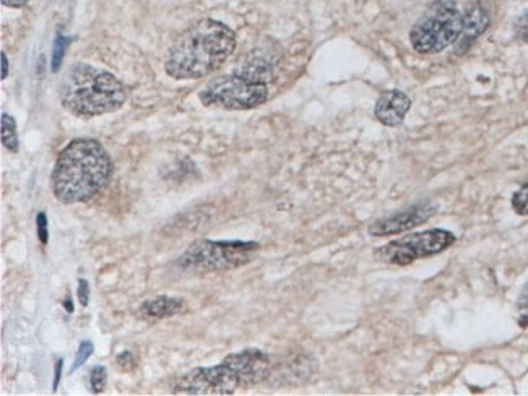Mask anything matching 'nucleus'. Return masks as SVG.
Masks as SVG:
<instances>
[{"mask_svg": "<svg viewBox=\"0 0 528 396\" xmlns=\"http://www.w3.org/2000/svg\"><path fill=\"white\" fill-rule=\"evenodd\" d=\"M108 151L93 138H77L57 156L52 171V192L64 205L90 202L113 176Z\"/></svg>", "mask_w": 528, "mask_h": 396, "instance_id": "f257e3e1", "label": "nucleus"}, {"mask_svg": "<svg viewBox=\"0 0 528 396\" xmlns=\"http://www.w3.org/2000/svg\"><path fill=\"white\" fill-rule=\"evenodd\" d=\"M236 43V33L230 26L204 18L192 25L169 49L166 74L176 80L207 77L230 59Z\"/></svg>", "mask_w": 528, "mask_h": 396, "instance_id": "f03ea898", "label": "nucleus"}, {"mask_svg": "<svg viewBox=\"0 0 528 396\" xmlns=\"http://www.w3.org/2000/svg\"><path fill=\"white\" fill-rule=\"evenodd\" d=\"M269 354L260 349H244L230 354L221 364L199 367L179 375L171 384V393L178 395H233L239 388H251L264 382L270 374Z\"/></svg>", "mask_w": 528, "mask_h": 396, "instance_id": "7ed1b4c3", "label": "nucleus"}, {"mask_svg": "<svg viewBox=\"0 0 528 396\" xmlns=\"http://www.w3.org/2000/svg\"><path fill=\"white\" fill-rule=\"evenodd\" d=\"M129 88L108 70L90 64L70 67L61 83V103L77 117H98L126 104Z\"/></svg>", "mask_w": 528, "mask_h": 396, "instance_id": "20e7f679", "label": "nucleus"}, {"mask_svg": "<svg viewBox=\"0 0 528 396\" xmlns=\"http://www.w3.org/2000/svg\"><path fill=\"white\" fill-rule=\"evenodd\" d=\"M273 74L262 65L249 61L234 74L223 75L208 83L200 93V101L208 108L247 111L259 108L269 99V85Z\"/></svg>", "mask_w": 528, "mask_h": 396, "instance_id": "39448f33", "label": "nucleus"}, {"mask_svg": "<svg viewBox=\"0 0 528 396\" xmlns=\"http://www.w3.org/2000/svg\"><path fill=\"white\" fill-rule=\"evenodd\" d=\"M259 250L257 242L200 239L181 255L179 267L195 273L230 272L251 263Z\"/></svg>", "mask_w": 528, "mask_h": 396, "instance_id": "423d86ee", "label": "nucleus"}, {"mask_svg": "<svg viewBox=\"0 0 528 396\" xmlns=\"http://www.w3.org/2000/svg\"><path fill=\"white\" fill-rule=\"evenodd\" d=\"M464 28V13L449 0H434L410 31L412 46L420 54H438L457 43Z\"/></svg>", "mask_w": 528, "mask_h": 396, "instance_id": "0eeeda50", "label": "nucleus"}, {"mask_svg": "<svg viewBox=\"0 0 528 396\" xmlns=\"http://www.w3.org/2000/svg\"><path fill=\"white\" fill-rule=\"evenodd\" d=\"M457 237L447 229H429L423 233L408 234L386 246L379 247L374 257L379 262L395 267H407L420 259H428L454 246Z\"/></svg>", "mask_w": 528, "mask_h": 396, "instance_id": "6e6552de", "label": "nucleus"}, {"mask_svg": "<svg viewBox=\"0 0 528 396\" xmlns=\"http://www.w3.org/2000/svg\"><path fill=\"white\" fill-rule=\"evenodd\" d=\"M438 211V205L429 200L425 202L416 203L413 207L405 208V210L397 211L394 215L382 218L376 223L369 226V234L376 237L392 236V234L405 233L410 229L421 226L426 223L429 218H433Z\"/></svg>", "mask_w": 528, "mask_h": 396, "instance_id": "1a4fd4ad", "label": "nucleus"}, {"mask_svg": "<svg viewBox=\"0 0 528 396\" xmlns=\"http://www.w3.org/2000/svg\"><path fill=\"white\" fill-rule=\"evenodd\" d=\"M412 108V99L408 98L403 91L389 90L382 93L377 99L374 114L377 121L386 127H399L405 121L408 111Z\"/></svg>", "mask_w": 528, "mask_h": 396, "instance_id": "9d476101", "label": "nucleus"}, {"mask_svg": "<svg viewBox=\"0 0 528 396\" xmlns=\"http://www.w3.org/2000/svg\"><path fill=\"white\" fill-rule=\"evenodd\" d=\"M490 25V17L480 5H470L467 12L464 13V28L457 39L455 51L457 54H464L470 49L475 41L485 33L486 28Z\"/></svg>", "mask_w": 528, "mask_h": 396, "instance_id": "9b49d317", "label": "nucleus"}, {"mask_svg": "<svg viewBox=\"0 0 528 396\" xmlns=\"http://www.w3.org/2000/svg\"><path fill=\"white\" fill-rule=\"evenodd\" d=\"M186 310V301L181 297L160 296L148 299L140 306V317L147 320H160L174 317Z\"/></svg>", "mask_w": 528, "mask_h": 396, "instance_id": "f8f14e48", "label": "nucleus"}, {"mask_svg": "<svg viewBox=\"0 0 528 396\" xmlns=\"http://www.w3.org/2000/svg\"><path fill=\"white\" fill-rule=\"evenodd\" d=\"M2 143L12 153L18 151L17 124L10 114H2Z\"/></svg>", "mask_w": 528, "mask_h": 396, "instance_id": "ddd939ff", "label": "nucleus"}, {"mask_svg": "<svg viewBox=\"0 0 528 396\" xmlns=\"http://www.w3.org/2000/svg\"><path fill=\"white\" fill-rule=\"evenodd\" d=\"M106 382H108V372H106V369L103 366L93 367L90 372L91 392L96 393V395L104 392Z\"/></svg>", "mask_w": 528, "mask_h": 396, "instance_id": "4468645a", "label": "nucleus"}, {"mask_svg": "<svg viewBox=\"0 0 528 396\" xmlns=\"http://www.w3.org/2000/svg\"><path fill=\"white\" fill-rule=\"evenodd\" d=\"M512 208L517 215L528 216V182L520 187L512 197Z\"/></svg>", "mask_w": 528, "mask_h": 396, "instance_id": "2eb2a0df", "label": "nucleus"}, {"mask_svg": "<svg viewBox=\"0 0 528 396\" xmlns=\"http://www.w3.org/2000/svg\"><path fill=\"white\" fill-rule=\"evenodd\" d=\"M517 323L520 328H528V285L517 302Z\"/></svg>", "mask_w": 528, "mask_h": 396, "instance_id": "dca6fc26", "label": "nucleus"}, {"mask_svg": "<svg viewBox=\"0 0 528 396\" xmlns=\"http://www.w3.org/2000/svg\"><path fill=\"white\" fill-rule=\"evenodd\" d=\"M69 46V39L65 36H57L56 46H54V54H52V70L57 72L59 70V65L62 64V59H64L65 49Z\"/></svg>", "mask_w": 528, "mask_h": 396, "instance_id": "f3484780", "label": "nucleus"}, {"mask_svg": "<svg viewBox=\"0 0 528 396\" xmlns=\"http://www.w3.org/2000/svg\"><path fill=\"white\" fill-rule=\"evenodd\" d=\"M93 349H95V346H93L91 341H83L82 345H80V348H78L77 356H75L74 366H72L70 372L80 369V367H82L83 364H85V362L90 359L91 354H93Z\"/></svg>", "mask_w": 528, "mask_h": 396, "instance_id": "a211bd4d", "label": "nucleus"}, {"mask_svg": "<svg viewBox=\"0 0 528 396\" xmlns=\"http://www.w3.org/2000/svg\"><path fill=\"white\" fill-rule=\"evenodd\" d=\"M514 30H516V36L520 39V41L528 43V10L527 12L522 13L519 18H517Z\"/></svg>", "mask_w": 528, "mask_h": 396, "instance_id": "6ab92c4d", "label": "nucleus"}, {"mask_svg": "<svg viewBox=\"0 0 528 396\" xmlns=\"http://www.w3.org/2000/svg\"><path fill=\"white\" fill-rule=\"evenodd\" d=\"M36 229H38L39 241L43 246L48 244L49 234H48V218L44 213H39L38 220H36Z\"/></svg>", "mask_w": 528, "mask_h": 396, "instance_id": "aec40b11", "label": "nucleus"}, {"mask_svg": "<svg viewBox=\"0 0 528 396\" xmlns=\"http://www.w3.org/2000/svg\"><path fill=\"white\" fill-rule=\"evenodd\" d=\"M117 366L121 367L122 371H130L134 369L135 361L132 358V354L129 351H124V353L117 356Z\"/></svg>", "mask_w": 528, "mask_h": 396, "instance_id": "412c9836", "label": "nucleus"}, {"mask_svg": "<svg viewBox=\"0 0 528 396\" xmlns=\"http://www.w3.org/2000/svg\"><path fill=\"white\" fill-rule=\"evenodd\" d=\"M78 299H80V304L82 306H87L88 296H90V288H88V283L85 280L78 281Z\"/></svg>", "mask_w": 528, "mask_h": 396, "instance_id": "4be33fe9", "label": "nucleus"}, {"mask_svg": "<svg viewBox=\"0 0 528 396\" xmlns=\"http://www.w3.org/2000/svg\"><path fill=\"white\" fill-rule=\"evenodd\" d=\"M30 0H2V4L10 9H22Z\"/></svg>", "mask_w": 528, "mask_h": 396, "instance_id": "5701e85b", "label": "nucleus"}, {"mask_svg": "<svg viewBox=\"0 0 528 396\" xmlns=\"http://www.w3.org/2000/svg\"><path fill=\"white\" fill-rule=\"evenodd\" d=\"M7 72H9V62H7V56H5V52H2V80L7 78Z\"/></svg>", "mask_w": 528, "mask_h": 396, "instance_id": "b1692460", "label": "nucleus"}, {"mask_svg": "<svg viewBox=\"0 0 528 396\" xmlns=\"http://www.w3.org/2000/svg\"><path fill=\"white\" fill-rule=\"evenodd\" d=\"M61 367L62 361L57 362L56 384H54V388H57V382H59V379H61V377H59V369H61Z\"/></svg>", "mask_w": 528, "mask_h": 396, "instance_id": "393cba45", "label": "nucleus"}]
</instances>
